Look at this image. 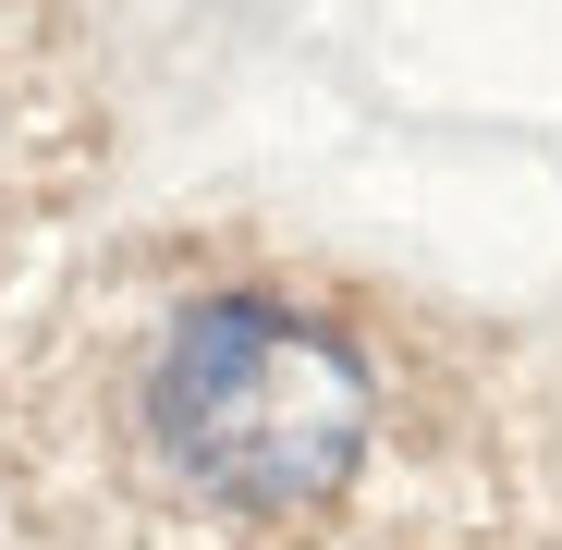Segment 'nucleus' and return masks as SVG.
<instances>
[{
	"label": "nucleus",
	"mask_w": 562,
	"mask_h": 550,
	"mask_svg": "<svg viewBox=\"0 0 562 550\" xmlns=\"http://www.w3.org/2000/svg\"><path fill=\"white\" fill-rule=\"evenodd\" d=\"M147 428L233 514H306L367 452V367L281 306H196L147 367Z\"/></svg>",
	"instance_id": "nucleus-1"
}]
</instances>
